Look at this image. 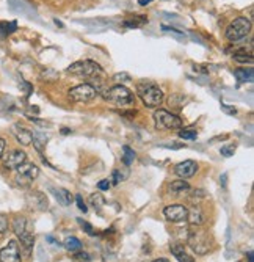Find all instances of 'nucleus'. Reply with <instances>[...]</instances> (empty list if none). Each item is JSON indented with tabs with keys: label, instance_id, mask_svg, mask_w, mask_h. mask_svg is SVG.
I'll return each instance as SVG.
<instances>
[{
	"label": "nucleus",
	"instance_id": "1",
	"mask_svg": "<svg viewBox=\"0 0 254 262\" xmlns=\"http://www.w3.org/2000/svg\"><path fill=\"white\" fill-rule=\"evenodd\" d=\"M187 244L196 253L198 256H204V254L210 253L213 248V239L207 231L203 229H191L187 232Z\"/></svg>",
	"mask_w": 254,
	"mask_h": 262
},
{
	"label": "nucleus",
	"instance_id": "2",
	"mask_svg": "<svg viewBox=\"0 0 254 262\" xmlns=\"http://www.w3.org/2000/svg\"><path fill=\"white\" fill-rule=\"evenodd\" d=\"M137 95L148 109H157L163 102V91L159 88V85L152 82L137 83Z\"/></svg>",
	"mask_w": 254,
	"mask_h": 262
},
{
	"label": "nucleus",
	"instance_id": "3",
	"mask_svg": "<svg viewBox=\"0 0 254 262\" xmlns=\"http://www.w3.org/2000/svg\"><path fill=\"white\" fill-rule=\"evenodd\" d=\"M68 72L80 79H96L104 74L101 65L93 62V60H82V62L72 63L68 68Z\"/></svg>",
	"mask_w": 254,
	"mask_h": 262
},
{
	"label": "nucleus",
	"instance_id": "4",
	"mask_svg": "<svg viewBox=\"0 0 254 262\" xmlns=\"http://www.w3.org/2000/svg\"><path fill=\"white\" fill-rule=\"evenodd\" d=\"M104 98L109 100V102L115 104L118 107H127L135 102V95L124 85L111 86V88H109L104 93Z\"/></svg>",
	"mask_w": 254,
	"mask_h": 262
},
{
	"label": "nucleus",
	"instance_id": "5",
	"mask_svg": "<svg viewBox=\"0 0 254 262\" xmlns=\"http://www.w3.org/2000/svg\"><path fill=\"white\" fill-rule=\"evenodd\" d=\"M154 123H156L157 129H166V131H176L180 129L184 124V121L180 116H177L176 113H171L168 110L157 109L154 112Z\"/></svg>",
	"mask_w": 254,
	"mask_h": 262
},
{
	"label": "nucleus",
	"instance_id": "6",
	"mask_svg": "<svg viewBox=\"0 0 254 262\" xmlns=\"http://www.w3.org/2000/svg\"><path fill=\"white\" fill-rule=\"evenodd\" d=\"M250 32H251V21L248 17L240 16L234 19L228 25V29H226V38H228V41L236 43V41H240V39H243L245 36H248Z\"/></svg>",
	"mask_w": 254,
	"mask_h": 262
},
{
	"label": "nucleus",
	"instance_id": "7",
	"mask_svg": "<svg viewBox=\"0 0 254 262\" xmlns=\"http://www.w3.org/2000/svg\"><path fill=\"white\" fill-rule=\"evenodd\" d=\"M69 99L72 102H90V100L96 99L99 96V90L91 83H82L71 88L68 93Z\"/></svg>",
	"mask_w": 254,
	"mask_h": 262
},
{
	"label": "nucleus",
	"instance_id": "8",
	"mask_svg": "<svg viewBox=\"0 0 254 262\" xmlns=\"http://www.w3.org/2000/svg\"><path fill=\"white\" fill-rule=\"evenodd\" d=\"M16 171H17L16 182L22 187L29 185L32 180H35L39 176V168L32 162H24L22 165H19L16 168Z\"/></svg>",
	"mask_w": 254,
	"mask_h": 262
},
{
	"label": "nucleus",
	"instance_id": "9",
	"mask_svg": "<svg viewBox=\"0 0 254 262\" xmlns=\"http://www.w3.org/2000/svg\"><path fill=\"white\" fill-rule=\"evenodd\" d=\"M0 262H22L21 248L16 240H10L2 250H0Z\"/></svg>",
	"mask_w": 254,
	"mask_h": 262
},
{
	"label": "nucleus",
	"instance_id": "10",
	"mask_svg": "<svg viewBox=\"0 0 254 262\" xmlns=\"http://www.w3.org/2000/svg\"><path fill=\"white\" fill-rule=\"evenodd\" d=\"M187 213H189V209H187L184 204H170L163 209L165 218L168 221H171V223H180V221H185Z\"/></svg>",
	"mask_w": 254,
	"mask_h": 262
},
{
	"label": "nucleus",
	"instance_id": "11",
	"mask_svg": "<svg viewBox=\"0 0 254 262\" xmlns=\"http://www.w3.org/2000/svg\"><path fill=\"white\" fill-rule=\"evenodd\" d=\"M3 166L8 170H16L19 165L27 162V154L21 149H13L8 154H3Z\"/></svg>",
	"mask_w": 254,
	"mask_h": 262
},
{
	"label": "nucleus",
	"instance_id": "12",
	"mask_svg": "<svg viewBox=\"0 0 254 262\" xmlns=\"http://www.w3.org/2000/svg\"><path fill=\"white\" fill-rule=\"evenodd\" d=\"M198 171V164L195 160H184L175 166V173L176 176H179L180 179H189L191 176H195Z\"/></svg>",
	"mask_w": 254,
	"mask_h": 262
},
{
	"label": "nucleus",
	"instance_id": "13",
	"mask_svg": "<svg viewBox=\"0 0 254 262\" xmlns=\"http://www.w3.org/2000/svg\"><path fill=\"white\" fill-rule=\"evenodd\" d=\"M13 131V135L16 137V140L21 145L24 146H30L32 142H33V132L30 129H27V127L21 126V124H15L11 127Z\"/></svg>",
	"mask_w": 254,
	"mask_h": 262
},
{
	"label": "nucleus",
	"instance_id": "14",
	"mask_svg": "<svg viewBox=\"0 0 254 262\" xmlns=\"http://www.w3.org/2000/svg\"><path fill=\"white\" fill-rule=\"evenodd\" d=\"M232 58L236 60L237 63H242V65H251L254 62L253 58V50L251 49H246V48H240L236 52L232 53Z\"/></svg>",
	"mask_w": 254,
	"mask_h": 262
},
{
	"label": "nucleus",
	"instance_id": "15",
	"mask_svg": "<svg viewBox=\"0 0 254 262\" xmlns=\"http://www.w3.org/2000/svg\"><path fill=\"white\" fill-rule=\"evenodd\" d=\"M170 250L173 253V256H175L179 262H193V258H190L189 254H187L185 246L182 244H173L170 246Z\"/></svg>",
	"mask_w": 254,
	"mask_h": 262
},
{
	"label": "nucleus",
	"instance_id": "16",
	"mask_svg": "<svg viewBox=\"0 0 254 262\" xmlns=\"http://www.w3.org/2000/svg\"><path fill=\"white\" fill-rule=\"evenodd\" d=\"M50 192L55 195V198L60 204H63V206H69L72 203V195L69 190H66V189H50Z\"/></svg>",
	"mask_w": 254,
	"mask_h": 262
},
{
	"label": "nucleus",
	"instance_id": "17",
	"mask_svg": "<svg viewBox=\"0 0 254 262\" xmlns=\"http://www.w3.org/2000/svg\"><path fill=\"white\" fill-rule=\"evenodd\" d=\"M187 220H189V223L191 226H201L204 223V215L198 207H193V209H190L189 213H187Z\"/></svg>",
	"mask_w": 254,
	"mask_h": 262
},
{
	"label": "nucleus",
	"instance_id": "18",
	"mask_svg": "<svg viewBox=\"0 0 254 262\" xmlns=\"http://www.w3.org/2000/svg\"><path fill=\"white\" fill-rule=\"evenodd\" d=\"M234 76L237 77V80H238L240 83L253 82V80H254L253 69H236V71H234Z\"/></svg>",
	"mask_w": 254,
	"mask_h": 262
},
{
	"label": "nucleus",
	"instance_id": "19",
	"mask_svg": "<svg viewBox=\"0 0 254 262\" xmlns=\"http://www.w3.org/2000/svg\"><path fill=\"white\" fill-rule=\"evenodd\" d=\"M127 178H129V170H127V168H119V170L113 171L111 179H109V180L111 185H116L119 182H123V180H126Z\"/></svg>",
	"mask_w": 254,
	"mask_h": 262
},
{
	"label": "nucleus",
	"instance_id": "20",
	"mask_svg": "<svg viewBox=\"0 0 254 262\" xmlns=\"http://www.w3.org/2000/svg\"><path fill=\"white\" fill-rule=\"evenodd\" d=\"M170 190L175 195H180V193H184V192H189L190 190V185H189V182H185V179L173 180L171 185H170Z\"/></svg>",
	"mask_w": 254,
	"mask_h": 262
},
{
	"label": "nucleus",
	"instance_id": "21",
	"mask_svg": "<svg viewBox=\"0 0 254 262\" xmlns=\"http://www.w3.org/2000/svg\"><path fill=\"white\" fill-rule=\"evenodd\" d=\"M13 232H15L17 237H21L24 232H27V220L24 217L15 218V221H13Z\"/></svg>",
	"mask_w": 254,
	"mask_h": 262
},
{
	"label": "nucleus",
	"instance_id": "22",
	"mask_svg": "<svg viewBox=\"0 0 254 262\" xmlns=\"http://www.w3.org/2000/svg\"><path fill=\"white\" fill-rule=\"evenodd\" d=\"M17 29V22L13 21V22H0V36L5 38L11 35V33H15Z\"/></svg>",
	"mask_w": 254,
	"mask_h": 262
},
{
	"label": "nucleus",
	"instance_id": "23",
	"mask_svg": "<svg viewBox=\"0 0 254 262\" xmlns=\"http://www.w3.org/2000/svg\"><path fill=\"white\" fill-rule=\"evenodd\" d=\"M90 204L95 207V209L101 213V211H102V207L105 206V199H104V196L101 193H93L91 196H90Z\"/></svg>",
	"mask_w": 254,
	"mask_h": 262
},
{
	"label": "nucleus",
	"instance_id": "24",
	"mask_svg": "<svg viewBox=\"0 0 254 262\" xmlns=\"http://www.w3.org/2000/svg\"><path fill=\"white\" fill-rule=\"evenodd\" d=\"M63 246H64L68 251L76 253V251H79V250H80V248H82V242H80L77 237H68V239L64 240Z\"/></svg>",
	"mask_w": 254,
	"mask_h": 262
},
{
	"label": "nucleus",
	"instance_id": "25",
	"mask_svg": "<svg viewBox=\"0 0 254 262\" xmlns=\"http://www.w3.org/2000/svg\"><path fill=\"white\" fill-rule=\"evenodd\" d=\"M144 24H148V17L146 16H133L130 19H127L124 22L126 27H130V29H137V27H142Z\"/></svg>",
	"mask_w": 254,
	"mask_h": 262
},
{
	"label": "nucleus",
	"instance_id": "26",
	"mask_svg": "<svg viewBox=\"0 0 254 262\" xmlns=\"http://www.w3.org/2000/svg\"><path fill=\"white\" fill-rule=\"evenodd\" d=\"M123 152H124V156H123V164L126 166H130L133 164V160H135V151L132 149V147L129 146H123Z\"/></svg>",
	"mask_w": 254,
	"mask_h": 262
},
{
	"label": "nucleus",
	"instance_id": "27",
	"mask_svg": "<svg viewBox=\"0 0 254 262\" xmlns=\"http://www.w3.org/2000/svg\"><path fill=\"white\" fill-rule=\"evenodd\" d=\"M19 240H21V244L22 246L25 248L27 251H32V248H33V244H35V237H33V234H30L29 231L24 232L21 237H19Z\"/></svg>",
	"mask_w": 254,
	"mask_h": 262
},
{
	"label": "nucleus",
	"instance_id": "28",
	"mask_svg": "<svg viewBox=\"0 0 254 262\" xmlns=\"http://www.w3.org/2000/svg\"><path fill=\"white\" fill-rule=\"evenodd\" d=\"M113 82H116V85H121L126 82H132V77L127 72H118L113 76Z\"/></svg>",
	"mask_w": 254,
	"mask_h": 262
},
{
	"label": "nucleus",
	"instance_id": "29",
	"mask_svg": "<svg viewBox=\"0 0 254 262\" xmlns=\"http://www.w3.org/2000/svg\"><path fill=\"white\" fill-rule=\"evenodd\" d=\"M179 137L182 140H196L198 132L193 131V129H182L179 132Z\"/></svg>",
	"mask_w": 254,
	"mask_h": 262
},
{
	"label": "nucleus",
	"instance_id": "30",
	"mask_svg": "<svg viewBox=\"0 0 254 262\" xmlns=\"http://www.w3.org/2000/svg\"><path fill=\"white\" fill-rule=\"evenodd\" d=\"M236 149H237L236 145H224L222 149H220V154H222L223 157H232Z\"/></svg>",
	"mask_w": 254,
	"mask_h": 262
},
{
	"label": "nucleus",
	"instance_id": "31",
	"mask_svg": "<svg viewBox=\"0 0 254 262\" xmlns=\"http://www.w3.org/2000/svg\"><path fill=\"white\" fill-rule=\"evenodd\" d=\"M77 221H79V225L80 226H82V229L86 232V234H88V236H95V228H93L90 223H88V221H85V220H82V218H77Z\"/></svg>",
	"mask_w": 254,
	"mask_h": 262
},
{
	"label": "nucleus",
	"instance_id": "32",
	"mask_svg": "<svg viewBox=\"0 0 254 262\" xmlns=\"http://www.w3.org/2000/svg\"><path fill=\"white\" fill-rule=\"evenodd\" d=\"M43 79H46V82H55L58 79V72L53 69H46L43 72Z\"/></svg>",
	"mask_w": 254,
	"mask_h": 262
},
{
	"label": "nucleus",
	"instance_id": "33",
	"mask_svg": "<svg viewBox=\"0 0 254 262\" xmlns=\"http://www.w3.org/2000/svg\"><path fill=\"white\" fill-rule=\"evenodd\" d=\"M8 231V217L3 213H0V236Z\"/></svg>",
	"mask_w": 254,
	"mask_h": 262
},
{
	"label": "nucleus",
	"instance_id": "34",
	"mask_svg": "<svg viewBox=\"0 0 254 262\" xmlns=\"http://www.w3.org/2000/svg\"><path fill=\"white\" fill-rule=\"evenodd\" d=\"M74 259H76V261H80V262H88L91 258H90V254H88V253H83V251H76V254H74Z\"/></svg>",
	"mask_w": 254,
	"mask_h": 262
},
{
	"label": "nucleus",
	"instance_id": "35",
	"mask_svg": "<svg viewBox=\"0 0 254 262\" xmlns=\"http://www.w3.org/2000/svg\"><path fill=\"white\" fill-rule=\"evenodd\" d=\"M76 203H77V207H79V209L82 211L83 213L88 212V207H86L85 201H83V198H82V196H80V195H77V196H76Z\"/></svg>",
	"mask_w": 254,
	"mask_h": 262
},
{
	"label": "nucleus",
	"instance_id": "36",
	"mask_svg": "<svg viewBox=\"0 0 254 262\" xmlns=\"http://www.w3.org/2000/svg\"><path fill=\"white\" fill-rule=\"evenodd\" d=\"M222 110L223 112H226L228 115H231V116H234V115H237V110L234 109V107H231V105H226V104H222Z\"/></svg>",
	"mask_w": 254,
	"mask_h": 262
},
{
	"label": "nucleus",
	"instance_id": "37",
	"mask_svg": "<svg viewBox=\"0 0 254 262\" xmlns=\"http://www.w3.org/2000/svg\"><path fill=\"white\" fill-rule=\"evenodd\" d=\"M97 187H99V190H109L110 187H111V184H110L109 179H102L101 182L97 184Z\"/></svg>",
	"mask_w": 254,
	"mask_h": 262
},
{
	"label": "nucleus",
	"instance_id": "38",
	"mask_svg": "<svg viewBox=\"0 0 254 262\" xmlns=\"http://www.w3.org/2000/svg\"><path fill=\"white\" fill-rule=\"evenodd\" d=\"M163 147H168V149H182L185 145H179V143H173V145H162Z\"/></svg>",
	"mask_w": 254,
	"mask_h": 262
},
{
	"label": "nucleus",
	"instance_id": "39",
	"mask_svg": "<svg viewBox=\"0 0 254 262\" xmlns=\"http://www.w3.org/2000/svg\"><path fill=\"white\" fill-rule=\"evenodd\" d=\"M5 147H6V142L3 138H0V159L3 157V154H5Z\"/></svg>",
	"mask_w": 254,
	"mask_h": 262
},
{
	"label": "nucleus",
	"instance_id": "40",
	"mask_svg": "<svg viewBox=\"0 0 254 262\" xmlns=\"http://www.w3.org/2000/svg\"><path fill=\"white\" fill-rule=\"evenodd\" d=\"M46 240H48V242H50V244H53L55 246H62V244H60L58 240H55V239H53L52 236H48V237H46Z\"/></svg>",
	"mask_w": 254,
	"mask_h": 262
},
{
	"label": "nucleus",
	"instance_id": "41",
	"mask_svg": "<svg viewBox=\"0 0 254 262\" xmlns=\"http://www.w3.org/2000/svg\"><path fill=\"white\" fill-rule=\"evenodd\" d=\"M152 2V0H138V3L142 5V6H144V5H149Z\"/></svg>",
	"mask_w": 254,
	"mask_h": 262
},
{
	"label": "nucleus",
	"instance_id": "42",
	"mask_svg": "<svg viewBox=\"0 0 254 262\" xmlns=\"http://www.w3.org/2000/svg\"><path fill=\"white\" fill-rule=\"evenodd\" d=\"M152 262H170V259H166V258H159V259L152 261Z\"/></svg>",
	"mask_w": 254,
	"mask_h": 262
},
{
	"label": "nucleus",
	"instance_id": "43",
	"mask_svg": "<svg viewBox=\"0 0 254 262\" xmlns=\"http://www.w3.org/2000/svg\"><path fill=\"white\" fill-rule=\"evenodd\" d=\"M62 133H63V135H68V133H71V131L68 129V127H63V129H62Z\"/></svg>",
	"mask_w": 254,
	"mask_h": 262
},
{
	"label": "nucleus",
	"instance_id": "44",
	"mask_svg": "<svg viewBox=\"0 0 254 262\" xmlns=\"http://www.w3.org/2000/svg\"><path fill=\"white\" fill-rule=\"evenodd\" d=\"M246 256H248V262H253V251H248Z\"/></svg>",
	"mask_w": 254,
	"mask_h": 262
},
{
	"label": "nucleus",
	"instance_id": "45",
	"mask_svg": "<svg viewBox=\"0 0 254 262\" xmlns=\"http://www.w3.org/2000/svg\"><path fill=\"white\" fill-rule=\"evenodd\" d=\"M55 24H57L58 27H63V24H62V22H60V21H58V19H55Z\"/></svg>",
	"mask_w": 254,
	"mask_h": 262
}]
</instances>
